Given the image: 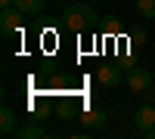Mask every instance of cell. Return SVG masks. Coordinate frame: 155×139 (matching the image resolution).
<instances>
[{
    "mask_svg": "<svg viewBox=\"0 0 155 139\" xmlns=\"http://www.w3.org/2000/svg\"><path fill=\"white\" fill-rule=\"evenodd\" d=\"M12 3H16V0H0V6H3V9H6V6H12Z\"/></svg>",
    "mask_w": 155,
    "mask_h": 139,
    "instance_id": "cell-11",
    "label": "cell"
},
{
    "mask_svg": "<svg viewBox=\"0 0 155 139\" xmlns=\"http://www.w3.org/2000/svg\"><path fill=\"white\" fill-rule=\"evenodd\" d=\"M152 77H155V71H152Z\"/></svg>",
    "mask_w": 155,
    "mask_h": 139,
    "instance_id": "cell-13",
    "label": "cell"
},
{
    "mask_svg": "<svg viewBox=\"0 0 155 139\" xmlns=\"http://www.w3.org/2000/svg\"><path fill=\"white\" fill-rule=\"evenodd\" d=\"M155 84V77L146 68H127V87L134 93H149V87Z\"/></svg>",
    "mask_w": 155,
    "mask_h": 139,
    "instance_id": "cell-2",
    "label": "cell"
},
{
    "mask_svg": "<svg viewBox=\"0 0 155 139\" xmlns=\"http://www.w3.org/2000/svg\"><path fill=\"white\" fill-rule=\"evenodd\" d=\"M22 19H25V12H22L19 6H6L3 12H0V31H3L6 37H9V34H16V31H19V25H22Z\"/></svg>",
    "mask_w": 155,
    "mask_h": 139,
    "instance_id": "cell-3",
    "label": "cell"
},
{
    "mask_svg": "<svg viewBox=\"0 0 155 139\" xmlns=\"http://www.w3.org/2000/svg\"><path fill=\"white\" fill-rule=\"evenodd\" d=\"M16 124H19V115H16V108H9V105H3L0 108V133L3 136H16Z\"/></svg>",
    "mask_w": 155,
    "mask_h": 139,
    "instance_id": "cell-5",
    "label": "cell"
},
{
    "mask_svg": "<svg viewBox=\"0 0 155 139\" xmlns=\"http://www.w3.org/2000/svg\"><path fill=\"white\" fill-rule=\"evenodd\" d=\"M12 6H19L25 16H31V19H34V16H41V12H44V0H16Z\"/></svg>",
    "mask_w": 155,
    "mask_h": 139,
    "instance_id": "cell-8",
    "label": "cell"
},
{
    "mask_svg": "<svg viewBox=\"0 0 155 139\" xmlns=\"http://www.w3.org/2000/svg\"><path fill=\"white\" fill-rule=\"evenodd\" d=\"M137 12L143 19H155V0H137Z\"/></svg>",
    "mask_w": 155,
    "mask_h": 139,
    "instance_id": "cell-10",
    "label": "cell"
},
{
    "mask_svg": "<svg viewBox=\"0 0 155 139\" xmlns=\"http://www.w3.org/2000/svg\"><path fill=\"white\" fill-rule=\"evenodd\" d=\"M134 124H137L140 133H149V130L155 127V105L149 102V105H143V108H137V111H134Z\"/></svg>",
    "mask_w": 155,
    "mask_h": 139,
    "instance_id": "cell-4",
    "label": "cell"
},
{
    "mask_svg": "<svg viewBox=\"0 0 155 139\" xmlns=\"http://www.w3.org/2000/svg\"><path fill=\"white\" fill-rule=\"evenodd\" d=\"M149 102H152V105H155V93H149Z\"/></svg>",
    "mask_w": 155,
    "mask_h": 139,
    "instance_id": "cell-12",
    "label": "cell"
},
{
    "mask_svg": "<svg viewBox=\"0 0 155 139\" xmlns=\"http://www.w3.org/2000/svg\"><path fill=\"white\" fill-rule=\"evenodd\" d=\"M96 81L106 87V90H112V87L121 84V68H118V65H102V68L96 71Z\"/></svg>",
    "mask_w": 155,
    "mask_h": 139,
    "instance_id": "cell-6",
    "label": "cell"
},
{
    "mask_svg": "<svg viewBox=\"0 0 155 139\" xmlns=\"http://www.w3.org/2000/svg\"><path fill=\"white\" fill-rule=\"evenodd\" d=\"M81 121H84L87 130H102V127H106V111H102V108H87Z\"/></svg>",
    "mask_w": 155,
    "mask_h": 139,
    "instance_id": "cell-7",
    "label": "cell"
},
{
    "mask_svg": "<svg viewBox=\"0 0 155 139\" xmlns=\"http://www.w3.org/2000/svg\"><path fill=\"white\" fill-rule=\"evenodd\" d=\"M93 22H96V12L87 3H68L65 12H62V25H65L68 31H87Z\"/></svg>",
    "mask_w": 155,
    "mask_h": 139,
    "instance_id": "cell-1",
    "label": "cell"
},
{
    "mask_svg": "<svg viewBox=\"0 0 155 139\" xmlns=\"http://www.w3.org/2000/svg\"><path fill=\"white\" fill-rule=\"evenodd\" d=\"M16 136H19V139H44L47 130H44V127H37V124H25V127L16 130Z\"/></svg>",
    "mask_w": 155,
    "mask_h": 139,
    "instance_id": "cell-9",
    "label": "cell"
}]
</instances>
